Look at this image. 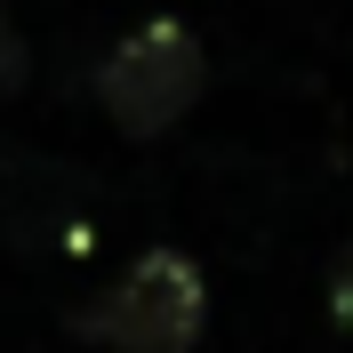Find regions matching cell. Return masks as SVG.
Wrapping results in <instances>:
<instances>
[{
	"label": "cell",
	"mask_w": 353,
	"mask_h": 353,
	"mask_svg": "<svg viewBox=\"0 0 353 353\" xmlns=\"http://www.w3.org/2000/svg\"><path fill=\"white\" fill-rule=\"evenodd\" d=\"M24 81H32V48H24L17 17H8V0H0V97H17Z\"/></svg>",
	"instance_id": "cell-3"
},
{
	"label": "cell",
	"mask_w": 353,
	"mask_h": 353,
	"mask_svg": "<svg viewBox=\"0 0 353 353\" xmlns=\"http://www.w3.org/2000/svg\"><path fill=\"white\" fill-rule=\"evenodd\" d=\"M201 88H209V57H201L193 24L176 17H145L137 32L112 41V57L97 65V105L121 137H169L185 112L201 105Z\"/></svg>",
	"instance_id": "cell-2"
},
{
	"label": "cell",
	"mask_w": 353,
	"mask_h": 353,
	"mask_svg": "<svg viewBox=\"0 0 353 353\" xmlns=\"http://www.w3.org/2000/svg\"><path fill=\"white\" fill-rule=\"evenodd\" d=\"M330 321L353 330V241L337 249V265H330Z\"/></svg>",
	"instance_id": "cell-4"
},
{
	"label": "cell",
	"mask_w": 353,
	"mask_h": 353,
	"mask_svg": "<svg viewBox=\"0 0 353 353\" xmlns=\"http://www.w3.org/2000/svg\"><path fill=\"white\" fill-rule=\"evenodd\" d=\"M201 313H209L201 265L185 249H145L112 289H97L72 313V337L97 345V353H193Z\"/></svg>",
	"instance_id": "cell-1"
}]
</instances>
